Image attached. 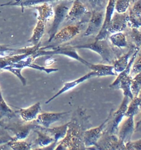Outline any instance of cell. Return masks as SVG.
Returning <instances> with one entry per match:
<instances>
[{"instance_id": "cell-28", "label": "cell", "mask_w": 141, "mask_h": 150, "mask_svg": "<svg viewBox=\"0 0 141 150\" xmlns=\"http://www.w3.org/2000/svg\"><path fill=\"white\" fill-rule=\"evenodd\" d=\"M131 102L127 107V110L125 112V116L126 117H134L137 114L140 110L141 108V98L140 94L139 97H134L131 100Z\"/></svg>"}, {"instance_id": "cell-10", "label": "cell", "mask_w": 141, "mask_h": 150, "mask_svg": "<svg viewBox=\"0 0 141 150\" xmlns=\"http://www.w3.org/2000/svg\"><path fill=\"white\" fill-rule=\"evenodd\" d=\"M130 99L128 97L125 96L120 108L115 112L114 113L113 112L112 113V116L111 118V120H112L111 122L110 126L107 130H106L105 131L110 134L116 135L118 134L119 124L122 121L123 117H125V114L127 110Z\"/></svg>"}, {"instance_id": "cell-25", "label": "cell", "mask_w": 141, "mask_h": 150, "mask_svg": "<svg viewBox=\"0 0 141 150\" xmlns=\"http://www.w3.org/2000/svg\"><path fill=\"white\" fill-rule=\"evenodd\" d=\"M34 131L37 134L38 137L35 140L34 144H32L33 146H39L40 147V148L44 147L50 145L54 142L53 137L45 134L42 130L39 129H35L34 130Z\"/></svg>"}, {"instance_id": "cell-30", "label": "cell", "mask_w": 141, "mask_h": 150, "mask_svg": "<svg viewBox=\"0 0 141 150\" xmlns=\"http://www.w3.org/2000/svg\"><path fill=\"white\" fill-rule=\"evenodd\" d=\"M4 145L7 146L6 149L14 150H31L33 147L32 144L22 140L12 141L5 144Z\"/></svg>"}, {"instance_id": "cell-39", "label": "cell", "mask_w": 141, "mask_h": 150, "mask_svg": "<svg viewBox=\"0 0 141 150\" xmlns=\"http://www.w3.org/2000/svg\"><path fill=\"white\" fill-rule=\"evenodd\" d=\"M13 50V49H10L6 45H0V56H6V53H8L7 55H11L12 54Z\"/></svg>"}, {"instance_id": "cell-9", "label": "cell", "mask_w": 141, "mask_h": 150, "mask_svg": "<svg viewBox=\"0 0 141 150\" xmlns=\"http://www.w3.org/2000/svg\"><path fill=\"white\" fill-rule=\"evenodd\" d=\"M68 125V122L66 123L63 125H61L59 127H54L51 128L45 127L41 126L38 129L42 130L47 135L51 136L54 140V142L50 145L47 146L42 148L41 147V148L35 149V150H54L55 149V147H56V146L57 145L58 141L60 139H63L66 135Z\"/></svg>"}, {"instance_id": "cell-42", "label": "cell", "mask_w": 141, "mask_h": 150, "mask_svg": "<svg viewBox=\"0 0 141 150\" xmlns=\"http://www.w3.org/2000/svg\"><path fill=\"white\" fill-rule=\"evenodd\" d=\"M60 1V0H50V1Z\"/></svg>"}, {"instance_id": "cell-32", "label": "cell", "mask_w": 141, "mask_h": 150, "mask_svg": "<svg viewBox=\"0 0 141 150\" xmlns=\"http://www.w3.org/2000/svg\"><path fill=\"white\" fill-rule=\"evenodd\" d=\"M141 72L137 74L136 76L132 79L131 84V91L133 97L138 96L141 91Z\"/></svg>"}, {"instance_id": "cell-43", "label": "cell", "mask_w": 141, "mask_h": 150, "mask_svg": "<svg viewBox=\"0 0 141 150\" xmlns=\"http://www.w3.org/2000/svg\"><path fill=\"white\" fill-rule=\"evenodd\" d=\"M0 126H1V123H0Z\"/></svg>"}, {"instance_id": "cell-12", "label": "cell", "mask_w": 141, "mask_h": 150, "mask_svg": "<svg viewBox=\"0 0 141 150\" xmlns=\"http://www.w3.org/2000/svg\"><path fill=\"white\" fill-rule=\"evenodd\" d=\"M105 11L91 12L89 24L83 35L88 37L99 33L103 23Z\"/></svg>"}, {"instance_id": "cell-15", "label": "cell", "mask_w": 141, "mask_h": 150, "mask_svg": "<svg viewBox=\"0 0 141 150\" xmlns=\"http://www.w3.org/2000/svg\"><path fill=\"white\" fill-rule=\"evenodd\" d=\"M70 112H43L38 115L36 122L38 124L45 127H49L52 124L60 120Z\"/></svg>"}, {"instance_id": "cell-21", "label": "cell", "mask_w": 141, "mask_h": 150, "mask_svg": "<svg viewBox=\"0 0 141 150\" xmlns=\"http://www.w3.org/2000/svg\"><path fill=\"white\" fill-rule=\"evenodd\" d=\"M18 114L14 112L7 105L4 98H3L1 90L0 89V122L3 118L6 117L8 119H12L17 117Z\"/></svg>"}, {"instance_id": "cell-2", "label": "cell", "mask_w": 141, "mask_h": 150, "mask_svg": "<svg viewBox=\"0 0 141 150\" xmlns=\"http://www.w3.org/2000/svg\"><path fill=\"white\" fill-rule=\"evenodd\" d=\"M75 49H86L97 52L102 57L104 61L113 63L117 58L115 52L111 47L106 38L103 40H95L93 42L73 46Z\"/></svg>"}, {"instance_id": "cell-16", "label": "cell", "mask_w": 141, "mask_h": 150, "mask_svg": "<svg viewBox=\"0 0 141 150\" xmlns=\"http://www.w3.org/2000/svg\"><path fill=\"white\" fill-rule=\"evenodd\" d=\"M134 117H128L127 119L123 122L120 129L118 130V139L126 144L128 141L131 140L133 133L135 131Z\"/></svg>"}, {"instance_id": "cell-22", "label": "cell", "mask_w": 141, "mask_h": 150, "mask_svg": "<svg viewBox=\"0 0 141 150\" xmlns=\"http://www.w3.org/2000/svg\"><path fill=\"white\" fill-rule=\"evenodd\" d=\"M50 2V0H11L10 2L1 5V6H18L20 7L23 12L25 7H32L33 6Z\"/></svg>"}, {"instance_id": "cell-34", "label": "cell", "mask_w": 141, "mask_h": 150, "mask_svg": "<svg viewBox=\"0 0 141 150\" xmlns=\"http://www.w3.org/2000/svg\"><path fill=\"white\" fill-rule=\"evenodd\" d=\"M14 141L13 137L10 135L8 131L5 129L1 125L0 126V145H4L6 143H8L10 141Z\"/></svg>"}, {"instance_id": "cell-27", "label": "cell", "mask_w": 141, "mask_h": 150, "mask_svg": "<svg viewBox=\"0 0 141 150\" xmlns=\"http://www.w3.org/2000/svg\"><path fill=\"white\" fill-rule=\"evenodd\" d=\"M131 76L128 75L127 76L124 77L120 81L118 84L117 89H121L123 91V93L125 96L128 97L130 100L133 98V96L132 93L131 91Z\"/></svg>"}, {"instance_id": "cell-18", "label": "cell", "mask_w": 141, "mask_h": 150, "mask_svg": "<svg viewBox=\"0 0 141 150\" xmlns=\"http://www.w3.org/2000/svg\"><path fill=\"white\" fill-rule=\"evenodd\" d=\"M41 109L40 103L37 102L29 108L19 109V110L16 112L23 121L30 122L37 119L39 113L41 112Z\"/></svg>"}, {"instance_id": "cell-24", "label": "cell", "mask_w": 141, "mask_h": 150, "mask_svg": "<svg viewBox=\"0 0 141 150\" xmlns=\"http://www.w3.org/2000/svg\"><path fill=\"white\" fill-rule=\"evenodd\" d=\"M32 7L38 11V16L37 18L40 19L47 22L54 15V10L52 7L51 5L48 4L47 2H44L40 6Z\"/></svg>"}, {"instance_id": "cell-23", "label": "cell", "mask_w": 141, "mask_h": 150, "mask_svg": "<svg viewBox=\"0 0 141 150\" xmlns=\"http://www.w3.org/2000/svg\"><path fill=\"white\" fill-rule=\"evenodd\" d=\"M88 67L92 70L97 72L98 74V77L117 75V73L114 71V67L113 65L91 64Z\"/></svg>"}, {"instance_id": "cell-4", "label": "cell", "mask_w": 141, "mask_h": 150, "mask_svg": "<svg viewBox=\"0 0 141 150\" xmlns=\"http://www.w3.org/2000/svg\"><path fill=\"white\" fill-rule=\"evenodd\" d=\"M22 122H0L1 125L7 131L14 134V141L23 140L28 136L31 131L39 129L41 125L32 123H25Z\"/></svg>"}, {"instance_id": "cell-11", "label": "cell", "mask_w": 141, "mask_h": 150, "mask_svg": "<svg viewBox=\"0 0 141 150\" xmlns=\"http://www.w3.org/2000/svg\"><path fill=\"white\" fill-rule=\"evenodd\" d=\"M73 3L66 16V20L70 22L81 20L85 16L91 13L88 7L81 0H73Z\"/></svg>"}, {"instance_id": "cell-31", "label": "cell", "mask_w": 141, "mask_h": 150, "mask_svg": "<svg viewBox=\"0 0 141 150\" xmlns=\"http://www.w3.org/2000/svg\"><path fill=\"white\" fill-rule=\"evenodd\" d=\"M128 25L131 28H138L141 27V14H137L133 12L129 7L128 12Z\"/></svg>"}, {"instance_id": "cell-37", "label": "cell", "mask_w": 141, "mask_h": 150, "mask_svg": "<svg viewBox=\"0 0 141 150\" xmlns=\"http://www.w3.org/2000/svg\"><path fill=\"white\" fill-rule=\"evenodd\" d=\"M125 145V150H141V140L139 139L138 140L135 141H128Z\"/></svg>"}, {"instance_id": "cell-8", "label": "cell", "mask_w": 141, "mask_h": 150, "mask_svg": "<svg viewBox=\"0 0 141 150\" xmlns=\"http://www.w3.org/2000/svg\"><path fill=\"white\" fill-rule=\"evenodd\" d=\"M87 22H88V19H82L79 23L75 25H70L63 28L60 32H57L52 40H55L60 44L70 41L80 33V25Z\"/></svg>"}, {"instance_id": "cell-1", "label": "cell", "mask_w": 141, "mask_h": 150, "mask_svg": "<svg viewBox=\"0 0 141 150\" xmlns=\"http://www.w3.org/2000/svg\"><path fill=\"white\" fill-rule=\"evenodd\" d=\"M90 116L85 110L79 108L74 112L66 131V135L57 145L55 150H86L83 142L85 131L91 127Z\"/></svg>"}, {"instance_id": "cell-6", "label": "cell", "mask_w": 141, "mask_h": 150, "mask_svg": "<svg viewBox=\"0 0 141 150\" xmlns=\"http://www.w3.org/2000/svg\"><path fill=\"white\" fill-rule=\"evenodd\" d=\"M69 9V8L64 4H60L54 7L53 9L54 14V21L51 28L48 32V34L49 35L48 42H50L52 40L55 35L57 32L60 24L66 18Z\"/></svg>"}, {"instance_id": "cell-20", "label": "cell", "mask_w": 141, "mask_h": 150, "mask_svg": "<svg viewBox=\"0 0 141 150\" xmlns=\"http://www.w3.org/2000/svg\"><path fill=\"white\" fill-rule=\"evenodd\" d=\"M46 23L47 22L38 19V22L33 30L32 37L29 39L28 42H30L33 44V45H36L40 42V40L44 34Z\"/></svg>"}, {"instance_id": "cell-38", "label": "cell", "mask_w": 141, "mask_h": 150, "mask_svg": "<svg viewBox=\"0 0 141 150\" xmlns=\"http://www.w3.org/2000/svg\"><path fill=\"white\" fill-rule=\"evenodd\" d=\"M134 65L132 70V75H137L140 73L141 71V55L140 54L139 57L135 62H133Z\"/></svg>"}, {"instance_id": "cell-14", "label": "cell", "mask_w": 141, "mask_h": 150, "mask_svg": "<svg viewBox=\"0 0 141 150\" xmlns=\"http://www.w3.org/2000/svg\"><path fill=\"white\" fill-rule=\"evenodd\" d=\"M115 0H109L108 4L106 7L103 23L99 33L95 37V40H103L108 36V28L113 13L115 11Z\"/></svg>"}, {"instance_id": "cell-7", "label": "cell", "mask_w": 141, "mask_h": 150, "mask_svg": "<svg viewBox=\"0 0 141 150\" xmlns=\"http://www.w3.org/2000/svg\"><path fill=\"white\" fill-rule=\"evenodd\" d=\"M99 141H98L99 150H125V144L120 140L116 134H110L104 131Z\"/></svg>"}, {"instance_id": "cell-40", "label": "cell", "mask_w": 141, "mask_h": 150, "mask_svg": "<svg viewBox=\"0 0 141 150\" xmlns=\"http://www.w3.org/2000/svg\"><path fill=\"white\" fill-rule=\"evenodd\" d=\"M132 11L137 14H141V0H136L132 7H130Z\"/></svg>"}, {"instance_id": "cell-19", "label": "cell", "mask_w": 141, "mask_h": 150, "mask_svg": "<svg viewBox=\"0 0 141 150\" xmlns=\"http://www.w3.org/2000/svg\"><path fill=\"white\" fill-rule=\"evenodd\" d=\"M138 48L135 45L132 46L129 49L128 52L120 57L117 58L113 62L114 70L115 72H121L125 70L128 64V60L131 57L132 54L135 51L136 49Z\"/></svg>"}, {"instance_id": "cell-33", "label": "cell", "mask_w": 141, "mask_h": 150, "mask_svg": "<svg viewBox=\"0 0 141 150\" xmlns=\"http://www.w3.org/2000/svg\"><path fill=\"white\" fill-rule=\"evenodd\" d=\"M132 0H115V11L118 13H124L129 8Z\"/></svg>"}, {"instance_id": "cell-29", "label": "cell", "mask_w": 141, "mask_h": 150, "mask_svg": "<svg viewBox=\"0 0 141 150\" xmlns=\"http://www.w3.org/2000/svg\"><path fill=\"white\" fill-rule=\"evenodd\" d=\"M110 40L113 45L118 48L128 47L126 36L121 32L114 33L110 36Z\"/></svg>"}, {"instance_id": "cell-26", "label": "cell", "mask_w": 141, "mask_h": 150, "mask_svg": "<svg viewBox=\"0 0 141 150\" xmlns=\"http://www.w3.org/2000/svg\"><path fill=\"white\" fill-rule=\"evenodd\" d=\"M91 12L105 11L109 0H81Z\"/></svg>"}, {"instance_id": "cell-13", "label": "cell", "mask_w": 141, "mask_h": 150, "mask_svg": "<svg viewBox=\"0 0 141 150\" xmlns=\"http://www.w3.org/2000/svg\"><path fill=\"white\" fill-rule=\"evenodd\" d=\"M128 21V12L118 13L114 11L108 28L109 33L121 32L126 28Z\"/></svg>"}, {"instance_id": "cell-36", "label": "cell", "mask_w": 141, "mask_h": 150, "mask_svg": "<svg viewBox=\"0 0 141 150\" xmlns=\"http://www.w3.org/2000/svg\"><path fill=\"white\" fill-rule=\"evenodd\" d=\"M4 70L9 71L13 73L14 75H16L19 80H20L23 86H25L27 84V80L21 74L22 70L17 68H13V67H6L4 69Z\"/></svg>"}, {"instance_id": "cell-5", "label": "cell", "mask_w": 141, "mask_h": 150, "mask_svg": "<svg viewBox=\"0 0 141 150\" xmlns=\"http://www.w3.org/2000/svg\"><path fill=\"white\" fill-rule=\"evenodd\" d=\"M113 111V109H111L109 114L108 117L99 127H95L92 129H88L85 131L83 136V142L86 148L88 147L95 146L97 148V150H99L97 144L98 141H99L101 136H102L104 131L105 130V127L108 125L109 122L111 118Z\"/></svg>"}, {"instance_id": "cell-44", "label": "cell", "mask_w": 141, "mask_h": 150, "mask_svg": "<svg viewBox=\"0 0 141 150\" xmlns=\"http://www.w3.org/2000/svg\"><path fill=\"white\" fill-rule=\"evenodd\" d=\"M0 71H1V70H0Z\"/></svg>"}, {"instance_id": "cell-35", "label": "cell", "mask_w": 141, "mask_h": 150, "mask_svg": "<svg viewBox=\"0 0 141 150\" xmlns=\"http://www.w3.org/2000/svg\"><path fill=\"white\" fill-rule=\"evenodd\" d=\"M132 40L135 43V45L138 48H140L141 44V32L137 28H131V31L130 33Z\"/></svg>"}, {"instance_id": "cell-41", "label": "cell", "mask_w": 141, "mask_h": 150, "mask_svg": "<svg viewBox=\"0 0 141 150\" xmlns=\"http://www.w3.org/2000/svg\"><path fill=\"white\" fill-rule=\"evenodd\" d=\"M56 61L55 59L54 58H50V59H48L46 61H45V64L47 66H50L52 65V64H54L55 61Z\"/></svg>"}, {"instance_id": "cell-17", "label": "cell", "mask_w": 141, "mask_h": 150, "mask_svg": "<svg viewBox=\"0 0 141 150\" xmlns=\"http://www.w3.org/2000/svg\"><path fill=\"white\" fill-rule=\"evenodd\" d=\"M95 77H98V74L95 71H92V72H90V73L85 75V76H83L82 77H81L80 78L75 80L73 81L66 82L65 83H64L63 86L61 88V89H60V91L57 93L55 94L54 96H52L51 98H50L49 100H47L45 103L47 104L48 103L51 102L52 100H54V99L57 98L58 96H60L62 94L66 92L67 91H68L70 89L75 88L78 84H80L81 83L85 82V81L88 80V79H90V78Z\"/></svg>"}, {"instance_id": "cell-3", "label": "cell", "mask_w": 141, "mask_h": 150, "mask_svg": "<svg viewBox=\"0 0 141 150\" xmlns=\"http://www.w3.org/2000/svg\"><path fill=\"white\" fill-rule=\"evenodd\" d=\"M50 50H47V47H40L34 54L35 58L42 56H51L53 55H62L72 58L89 67L91 63L86 61L77 53L75 48L71 46L51 47Z\"/></svg>"}]
</instances>
